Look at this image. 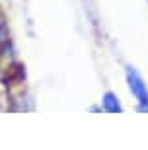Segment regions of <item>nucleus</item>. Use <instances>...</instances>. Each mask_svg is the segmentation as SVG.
I'll return each mask as SVG.
<instances>
[{
	"label": "nucleus",
	"mask_w": 148,
	"mask_h": 150,
	"mask_svg": "<svg viewBox=\"0 0 148 150\" xmlns=\"http://www.w3.org/2000/svg\"><path fill=\"white\" fill-rule=\"evenodd\" d=\"M127 78H129V86H131L132 94L138 98V101L148 103V90H146V86H144V82L140 80V76H138L132 68H129V70H127Z\"/></svg>",
	"instance_id": "1"
},
{
	"label": "nucleus",
	"mask_w": 148,
	"mask_h": 150,
	"mask_svg": "<svg viewBox=\"0 0 148 150\" xmlns=\"http://www.w3.org/2000/svg\"><path fill=\"white\" fill-rule=\"evenodd\" d=\"M105 105H107V109H111V111H117V109H119V103L115 101V98L111 94L105 96Z\"/></svg>",
	"instance_id": "2"
}]
</instances>
